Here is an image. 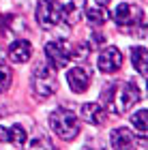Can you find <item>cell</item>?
Masks as SVG:
<instances>
[{"label":"cell","mask_w":148,"mask_h":150,"mask_svg":"<svg viewBox=\"0 0 148 150\" xmlns=\"http://www.w3.org/2000/svg\"><path fill=\"white\" fill-rule=\"evenodd\" d=\"M142 92L137 90L133 84H110L105 90H101V101H103V107H107L112 114H127L133 105L140 101Z\"/></svg>","instance_id":"cell-1"},{"label":"cell","mask_w":148,"mask_h":150,"mask_svg":"<svg viewBox=\"0 0 148 150\" xmlns=\"http://www.w3.org/2000/svg\"><path fill=\"white\" fill-rule=\"evenodd\" d=\"M50 127H52V131L56 133L60 139H64V142L75 139L77 133H79V120H77V116L73 114L71 110H67V107H58V110L52 112Z\"/></svg>","instance_id":"cell-2"},{"label":"cell","mask_w":148,"mask_h":150,"mask_svg":"<svg viewBox=\"0 0 148 150\" xmlns=\"http://www.w3.org/2000/svg\"><path fill=\"white\" fill-rule=\"evenodd\" d=\"M32 84H35V92L41 99L50 97V94L56 90V75H54V67L39 62L35 73H32Z\"/></svg>","instance_id":"cell-3"},{"label":"cell","mask_w":148,"mask_h":150,"mask_svg":"<svg viewBox=\"0 0 148 150\" xmlns=\"http://www.w3.org/2000/svg\"><path fill=\"white\" fill-rule=\"evenodd\" d=\"M71 54H73V45L67 39H54L45 45V56H47V62L54 69H62L69 64Z\"/></svg>","instance_id":"cell-4"},{"label":"cell","mask_w":148,"mask_h":150,"mask_svg":"<svg viewBox=\"0 0 148 150\" xmlns=\"http://www.w3.org/2000/svg\"><path fill=\"white\" fill-rule=\"evenodd\" d=\"M37 22L43 30H52L62 22V13H60V2L58 0H39Z\"/></svg>","instance_id":"cell-5"},{"label":"cell","mask_w":148,"mask_h":150,"mask_svg":"<svg viewBox=\"0 0 148 150\" xmlns=\"http://www.w3.org/2000/svg\"><path fill=\"white\" fill-rule=\"evenodd\" d=\"M142 9L137 4L131 2H120L116 9H114V19L120 28H129V26H135L137 22H142Z\"/></svg>","instance_id":"cell-6"},{"label":"cell","mask_w":148,"mask_h":150,"mask_svg":"<svg viewBox=\"0 0 148 150\" xmlns=\"http://www.w3.org/2000/svg\"><path fill=\"white\" fill-rule=\"evenodd\" d=\"M120 67H123V52L118 50V47H105V50H101L99 54V71L105 73V75H112L116 73Z\"/></svg>","instance_id":"cell-7"},{"label":"cell","mask_w":148,"mask_h":150,"mask_svg":"<svg viewBox=\"0 0 148 150\" xmlns=\"http://www.w3.org/2000/svg\"><path fill=\"white\" fill-rule=\"evenodd\" d=\"M67 84H69V88L75 94H82L88 90L90 86V73L82 69V67H75V69H69L67 71Z\"/></svg>","instance_id":"cell-8"},{"label":"cell","mask_w":148,"mask_h":150,"mask_svg":"<svg viewBox=\"0 0 148 150\" xmlns=\"http://www.w3.org/2000/svg\"><path fill=\"white\" fill-rule=\"evenodd\" d=\"M30 58H32V45H30V41L19 39V41H15V43H11V47H9V60H11V62L24 64V62H28Z\"/></svg>","instance_id":"cell-9"},{"label":"cell","mask_w":148,"mask_h":150,"mask_svg":"<svg viewBox=\"0 0 148 150\" xmlns=\"http://www.w3.org/2000/svg\"><path fill=\"white\" fill-rule=\"evenodd\" d=\"M110 144H112V148H116V150L135 148V135H133L129 129H125V127L114 129V131L110 133Z\"/></svg>","instance_id":"cell-10"},{"label":"cell","mask_w":148,"mask_h":150,"mask_svg":"<svg viewBox=\"0 0 148 150\" xmlns=\"http://www.w3.org/2000/svg\"><path fill=\"white\" fill-rule=\"evenodd\" d=\"M82 118L88 122V125H103L105 122V107L101 103H84L82 105Z\"/></svg>","instance_id":"cell-11"},{"label":"cell","mask_w":148,"mask_h":150,"mask_svg":"<svg viewBox=\"0 0 148 150\" xmlns=\"http://www.w3.org/2000/svg\"><path fill=\"white\" fill-rule=\"evenodd\" d=\"M60 13H62L64 22L75 24L77 19L84 15V2L82 0H69L67 4H60Z\"/></svg>","instance_id":"cell-12"},{"label":"cell","mask_w":148,"mask_h":150,"mask_svg":"<svg viewBox=\"0 0 148 150\" xmlns=\"http://www.w3.org/2000/svg\"><path fill=\"white\" fill-rule=\"evenodd\" d=\"M146 58H148V54H146V47H133L131 50V62L133 67L140 71V75L142 77H146Z\"/></svg>","instance_id":"cell-13"},{"label":"cell","mask_w":148,"mask_h":150,"mask_svg":"<svg viewBox=\"0 0 148 150\" xmlns=\"http://www.w3.org/2000/svg\"><path fill=\"white\" fill-rule=\"evenodd\" d=\"M84 17L90 26H103L107 19V11L103 6H97V9H84Z\"/></svg>","instance_id":"cell-14"},{"label":"cell","mask_w":148,"mask_h":150,"mask_svg":"<svg viewBox=\"0 0 148 150\" xmlns=\"http://www.w3.org/2000/svg\"><path fill=\"white\" fill-rule=\"evenodd\" d=\"M6 142H11V144H15V146H24L26 144V131H24V127H19V125H13L6 129Z\"/></svg>","instance_id":"cell-15"},{"label":"cell","mask_w":148,"mask_h":150,"mask_svg":"<svg viewBox=\"0 0 148 150\" xmlns=\"http://www.w3.org/2000/svg\"><path fill=\"white\" fill-rule=\"evenodd\" d=\"M11 81H13V71H11V67L0 60V92L9 90Z\"/></svg>","instance_id":"cell-16"},{"label":"cell","mask_w":148,"mask_h":150,"mask_svg":"<svg viewBox=\"0 0 148 150\" xmlns=\"http://www.w3.org/2000/svg\"><path fill=\"white\" fill-rule=\"evenodd\" d=\"M146 118H148V112L144 110V107H142L137 114H133V118H131V125L135 127L142 135H146V131H148V122H146Z\"/></svg>","instance_id":"cell-17"},{"label":"cell","mask_w":148,"mask_h":150,"mask_svg":"<svg viewBox=\"0 0 148 150\" xmlns=\"http://www.w3.org/2000/svg\"><path fill=\"white\" fill-rule=\"evenodd\" d=\"M30 146H32V148H50L52 144H47V142H41V139H32Z\"/></svg>","instance_id":"cell-18"},{"label":"cell","mask_w":148,"mask_h":150,"mask_svg":"<svg viewBox=\"0 0 148 150\" xmlns=\"http://www.w3.org/2000/svg\"><path fill=\"white\" fill-rule=\"evenodd\" d=\"M0 142H6V129L0 127Z\"/></svg>","instance_id":"cell-19"},{"label":"cell","mask_w":148,"mask_h":150,"mask_svg":"<svg viewBox=\"0 0 148 150\" xmlns=\"http://www.w3.org/2000/svg\"><path fill=\"white\" fill-rule=\"evenodd\" d=\"M95 2H97V4H99V6H105V4H107V2H110V0H95Z\"/></svg>","instance_id":"cell-20"}]
</instances>
